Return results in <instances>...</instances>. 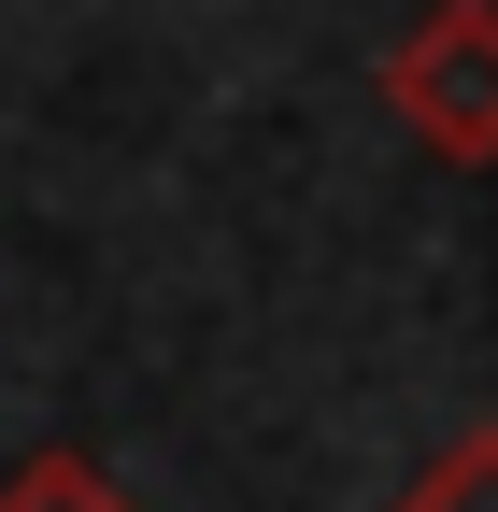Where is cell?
<instances>
[{
    "mask_svg": "<svg viewBox=\"0 0 498 512\" xmlns=\"http://www.w3.org/2000/svg\"><path fill=\"white\" fill-rule=\"evenodd\" d=\"M385 114H399L413 157L498 171V0H427L385 43Z\"/></svg>",
    "mask_w": 498,
    "mask_h": 512,
    "instance_id": "cell-1",
    "label": "cell"
},
{
    "mask_svg": "<svg viewBox=\"0 0 498 512\" xmlns=\"http://www.w3.org/2000/svg\"><path fill=\"white\" fill-rule=\"evenodd\" d=\"M0 512H143L129 484H114L100 456H72V441H43V456L0 470Z\"/></svg>",
    "mask_w": 498,
    "mask_h": 512,
    "instance_id": "cell-2",
    "label": "cell"
},
{
    "mask_svg": "<svg viewBox=\"0 0 498 512\" xmlns=\"http://www.w3.org/2000/svg\"><path fill=\"white\" fill-rule=\"evenodd\" d=\"M385 512H498V427H456L442 456H427Z\"/></svg>",
    "mask_w": 498,
    "mask_h": 512,
    "instance_id": "cell-3",
    "label": "cell"
}]
</instances>
